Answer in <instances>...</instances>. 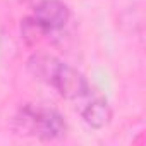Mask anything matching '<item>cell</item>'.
I'll use <instances>...</instances> for the list:
<instances>
[{"mask_svg":"<svg viewBox=\"0 0 146 146\" xmlns=\"http://www.w3.org/2000/svg\"><path fill=\"white\" fill-rule=\"evenodd\" d=\"M31 76L52 86L62 98L78 102L91 95V86L83 72L48 53H33L26 64Z\"/></svg>","mask_w":146,"mask_h":146,"instance_id":"6da1fadb","label":"cell"},{"mask_svg":"<svg viewBox=\"0 0 146 146\" xmlns=\"http://www.w3.org/2000/svg\"><path fill=\"white\" fill-rule=\"evenodd\" d=\"M14 131L21 136H29L41 141H55L67 134V124L55 108L26 103L14 117Z\"/></svg>","mask_w":146,"mask_h":146,"instance_id":"7a4b0ae2","label":"cell"},{"mask_svg":"<svg viewBox=\"0 0 146 146\" xmlns=\"http://www.w3.org/2000/svg\"><path fill=\"white\" fill-rule=\"evenodd\" d=\"M31 17L46 35H50L65 28L70 19V11L62 0H40Z\"/></svg>","mask_w":146,"mask_h":146,"instance_id":"3957f363","label":"cell"},{"mask_svg":"<svg viewBox=\"0 0 146 146\" xmlns=\"http://www.w3.org/2000/svg\"><path fill=\"white\" fill-rule=\"evenodd\" d=\"M83 120L93 127V129H103L112 120V108L105 98H95L86 103V107L81 110Z\"/></svg>","mask_w":146,"mask_h":146,"instance_id":"277c9868","label":"cell"}]
</instances>
